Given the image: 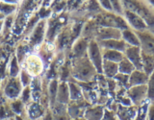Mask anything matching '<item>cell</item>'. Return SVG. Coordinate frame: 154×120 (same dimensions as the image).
Instances as JSON below:
<instances>
[{
    "label": "cell",
    "instance_id": "24",
    "mask_svg": "<svg viewBox=\"0 0 154 120\" xmlns=\"http://www.w3.org/2000/svg\"><path fill=\"white\" fill-rule=\"evenodd\" d=\"M27 114L30 117V120H35L40 118L43 114V109L37 103H32L29 105L27 109Z\"/></svg>",
    "mask_w": 154,
    "mask_h": 120
},
{
    "label": "cell",
    "instance_id": "20",
    "mask_svg": "<svg viewBox=\"0 0 154 120\" xmlns=\"http://www.w3.org/2000/svg\"><path fill=\"white\" fill-rule=\"evenodd\" d=\"M122 40L125 41L127 45L130 46H139L140 47V40L138 38V36L136 33L133 31L126 29V30L122 31Z\"/></svg>",
    "mask_w": 154,
    "mask_h": 120
},
{
    "label": "cell",
    "instance_id": "6",
    "mask_svg": "<svg viewBox=\"0 0 154 120\" xmlns=\"http://www.w3.org/2000/svg\"><path fill=\"white\" fill-rule=\"evenodd\" d=\"M100 25L102 27H110L116 28L119 30H126L128 29V25L126 21L122 17L114 16V14H105L100 18Z\"/></svg>",
    "mask_w": 154,
    "mask_h": 120
},
{
    "label": "cell",
    "instance_id": "22",
    "mask_svg": "<svg viewBox=\"0 0 154 120\" xmlns=\"http://www.w3.org/2000/svg\"><path fill=\"white\" fill-rule=\"evenodd\" d=\"M142 60H143V71L146 75L150 76L154 71V58L153 56L144 54L142 52Z\"/></svg>",
    "mask_w": 154,
    "mask_h": 120
},
{
    "label": "cell",
    "instance_id": "5",
    "mask_svg": "<svg viewBox=\"0 0 154 120\" xmlns=\"http://www.w3.org/2000/svg\"><path fill=\"white\" fill-rule=\"evenodd\" d=\"M137 36L140 40V48L144 54L154 55V36L146 31L137 32Z\"/></svg>",
    "mask_w": 154,
    "mask_h": 120
},
{
    "label": "cell",
    "instance_id": "32",
    "mask_svg": "<svg viewBox=\"0 0 154 120\" xmlns=\"http://www.w3.org/2000/svg\"><path fill=\"white\" fill-rule=\"evenodd\" d=\"M31 88H30V86H25V88H23L22 91H21V94H20V100L22 101V103H26L28 102L29 100H30L31 98Z\"/></svg>",
    "mask_w": 154,
    "mask_h": 120
},
{
    "label": "cell",
    "instance_id": "18",
    "mask_svg": "<svg viewBox=\"0 0 154 120\" xmlns=\"http://www.w3.org/2000/svg\"><path fill=\"white\" fill-rule=\"evenodd\" d=\"M104 109L101 106H95L86 109L83 117L86 120H101L104 115Z\"/></svg>",
    "mask_w": 154,
    "mask_h": 120
},
{
    "label": "cell",
    "instance_id": "16",
    "mask_svg": "<svg viewBox=\"0 0 154 120\" xmlns=\"http://www.w3.org/2000/svg\"><path fill=\"white\" fill-rule=\"evenodd\" d=\"M148 75H146L143 70L135 69L131 74L129 75L128 85L130 86H140V85H146L148 81Z\"/></svg>",
    "mask_w": 154,
    "mask_h": 120
},
{
    "label": "cell",
    "instance_id": "2",
    "mask_svg": "<svg viewBox=\"0 0 154 120\" xmlns=\"http://www.w3.org/2000/svg\"><path fill=\"white\" fill-rule=\"evenodd\" d=\"M43 60L37 54H30L23 61L22 69L25 70L32 78H38L43 72Z\"/></svg>",
    "mask_w": 154,
    "mask_h": 120
},
{
    "label": "cell",
    "instance_id": "15",
    "mask_svg": "<svg viewBox=\"0 0 154 120\" xmlns=\"http://www.w3.org/2000/svg\"><path fill=\"white\" fill-rule=\"evenodd\" d=\"M100 47L104 49H111L117 50L124 54V51L128 46L123 40H100L99 42Z\"/></svg>",
    "mask_w": 154,
    "mask_h": 120
},
{
    "label": "cell",
    "instance_id": "17",
    "mask_svg": "<svg viewBox=\"0 0 154 120\" xmlns=\"http://www.w3.org/2000/svg\"><path fill=\"white\" fill-rule=\"evenodd\" d=\"M89 42L86 40V38H78L75 42L73 46H72V52L75 58H81L87 56V50H88Z\"/></svg>",
    "mask_w": 154,
    "mask_h": 120
},
{
    "label": "cell",
    "instance_id": "42",
    "mask_svg": "<svg viewBox=\"0 0 154 120\" xmlns=\"http://www.w3.org/2000/svg\"><path fill=\"white\" fill-rule=\"evenodd\" d=\"M5 18H6V17H5V16H3V14H2L1 13H0V20H4Z\"/></svg>",
    "mask_w": 154,
    "mask_h": 120
},
{
    "label": "cell",
    "instance_id": "1",
    "mask_svg": "<svg viewBox=\"0 0 154 120\" xmlns=\"http://www.w3.org/2000/svg\"><path fill=\"white\" fill-rule=\"evenodd\" d=\"M97 73L93 64L90 62L88 57L75 58L72 66V76L76 80L82 82H90Z\"/></svg>",
    "mask_w": 154,
    "mask_h": 120
},
{
    "label": "cell",
    "instance_id": "23",
    "mask_svg": "<svg viewBox=\"0 0 154 120\" xmlns=\"http://www.w3.org/2000/svg\"><path fill=\"white\" fill-rule=\"evenodd\" d=\"M67 85H69L70 101H78L83 99V92H82V89L78 85L71 83V82H69Z\"/></svg>",
    "mask_w": 154,
    "mask_h": 120
},
{
    "label": "cell",
    "instance_id": "21",
    "mask_svg": "<svg viewBox=\"0 0 154 120\" xmlns=\"http://www.w3.org/2000/svg\"><path fill=\"white\" fill-rule=\"evenodd\" d=\"M102 57H103V60L119 64V62L124 58V54L119 51H117V50L104 49V51L102 53Z\"/></svg>",
    "mask_w": 154,
    "mask_h": 120
},
{
    "label": "cell",
    "instance_id": "33",
    "mask_svg": "<svg viewBox=\"0 0 154 120\" xmlns=\"http://www.w3.org/2000/svg\"><path fill=\"white\" fill-rule=\"evenodd\" d=\"M12 110H14V112H16L17 114H20L23 112V103L21 100H14L12 102Z\"/></svg>",
    "mask_w": 154,
    "mask_h": 120
},
{
    "label": "cell",
    "instance_id": "29",
    "mask_svg": "<svg viewBox=\"0 0 154 120\" xmlns=\"http://www.w3.org/2000/svg\"><path fill=\"white\" fill-rule=\"evenodd\" d=\"M146 86H147V99L150 102L154 103V71L148 77Z\"/></svg>",
    "mask_w": 154,
    "mask_h": 120
},
{
    "label": "cell",
    "instance_id": "35",
    "mask_svg": "<svg viewBox=\"0 0 154 120\" xmlns=\"http://www.w3.org/2000/svg\"><path fill=\"white\" fill-rule=\"evenodd\" d=\"M101 120H118L117 116H116V113L111 112V110H104V115Z\"/></svg>",
    "mask_w": 154,
    "mask_h": 120
},
{
    "label": "cell",
    "instance_id": "9",
    "mask_svg": "<svg viewBox=\"0 0 154 120\" xmlns=\"http://www.w3.org/2000/svg\"><path fill=\"white\" fill-rule=\"evenodd\" d=\"M138 112V107L136 106H123L119 105L116 112L118 120H134Z\"/></svg>",
    "mask_w": 154,
    "mask_h": 120
},
{
    "label": "cell",
    "instance_id": "40",
    "mask_svg": "<svg viewBox=\"0 0 154 120\" xmlns=\"http://www.w3.org/2000/svg\"><path fill=\"white\" fill-rule=\"evenodd\" d=\"M0 1L5 2V3H9V4H16V5H17L18 0H0Z\"/></svg>",
    "mask_w": 154,
    "mask_h": 120
},
{
    "label": "cell",
    "instance_id": "41",
    "mask_svg": "<svg viewBox=\"0 0 154 120\" xmlns=\"http://www.w3.org/2000/svg\"><path fill=\"white\" fill-rule=\"evenodd\" d=\"M4 27V20H0V34H1Z\"/></svg>",
    "mask_w": 154,
    "mask_h": 120
},
{
    "label": "cell",
    "instance_id": "28",
    "mask_svg": "<svg viewBox=\"0 0 154 120\" xmlns=\"http://www.w3.org/2000/svg\"><path fill=\"white\" fill-rule=\"evenodd\" d=\"M20 67H19L18 64V61L17 59L16 55H14L12 57L11 62H10V75H11L12 78H16V77L19 76V73H20Z\"/></svg>",
    "mask_w": 154,
    "mask_h": 120
},
{
    "label": "cell",
    "instance_id": "44",
    "mask_svg": "<svg viewBox=\"0 0 154 120\" xmlns=\"http://www.w3.org/2000/svg\"><path fill=\"white\" fill-rule=\"evenodd\" d=\"M149 1H150V3L153 5V6H154V0H149Z\"/></svg>",
    "mask_w": 154,
    "mask_h": 120
},
{
    "label": "cell",
    "instance_id": "36",
    "mask_svg": "<svg viewBox=\"0 0 154 120\" xmlns=\"http://www.w3.org/2000/svg\"><path fill=\"white\" fill-rule=\"evenodd\" d=\"M146 120H154V103L151 102L147 107Z\"/></svg>",
    "mask_w": 154,
    "mask_h": 120
},
{
    "label": "cell",
    "instance_id": "39",
    "mask_svg": "<svg viewBox=\"0 0 154 120\" xmlns=\"http://www.w3.org/2000/svg\"><path fill=\"white\" fill-rule=\"evenodd\" d=\"M90 10L91 11H96V10H98L99 8V5L97 2H95L94 0H91V1L90 2V6H89Z\"/></svg>",
    "mask_w": 154,
    "mask_h": 120
},
{
    "label": "cell",
    "instance_id": "26",
    "mask_svg": "<svg viewBox=\"0 0 154 120\" xmlns=\"http://www.w3.org/2000/svg\"><path fill=\"white\" fill-rule=\"evenodd\" d=\"M17 5L16 4H9L0 1V13H1L5 17L11 16L12 14L17 11Z\"/></svg>",
    "mask_w": 154,
    "mask_h": 120
},
{
    "label": "cell",
    "instance_id": "25",
    "mask_svg": "<svg viewBox=\"0 0 154 120\" xmlns=\"http://www.w3.org/2000/svg\"><path fill=\"white\" fill-rule=\"evenodd\" d=\"M118 64H119V73L130 75L135 70L134 65L131 64V62H130L127 58H125V56Z\"/></svg>",
    "mask_w": 154,
    "mask_h": 120
},
{
    "label": "cell",
    "instance_id": "12",
    "mask_svg": "<svg viewBox=\"0 0 154 120\" xmlns=\"http://www.w3.org/2000/svg\"><path fill=\"white\" fill-rule=\"evenodd\" d=\"M46 30V22L45 20H42L38 22L34 28L33 32L31 33L30 36V43L33 45L40 44L43 40L45 38V34Z\"/></svg>",
    "mask_w": 154,
    "mask_h": 120
},
{
    "label": "cell",
    "instance_id": "8",
    "mask_svg": "<svg viewBox=\"0 0 154 120\" xmlns=\"http://www.w3.org/2000/svg\"><path fill=\"white\" fill-rule=\"evenodd\" d=\"M125 58L131 62L135 69L143 70V60H142V51L139 46H130L128 45L124 51Z\"/></svg>",
    "mask_w": 154,
    "mask_h": 120
},
{
    "label": "cell",
    "instance_id": "37",
    "mask_svg": "<svg viewBox=\"0 0 154 120\" xmlns=\"http://www.w3.org/2000/svg\"><path fill=\"white\" fill-rule=\"evenodd\" d=\"M115 79L119 80V82H122L123 85H127L128 84V80H129V75H125V74H122V73H118L114 77Z\"/></svg>",
    "mask_w": 154,
    "mask_h": 120
},
{
    "label": "cell",
    "instance_id": "13",
    "mask_svg": "<svg viewBox=\"0 0 154 120\" xmlns=\"http://www.w3.org/2000/svg\"><path fill=\"white\" fill-rule=\"evenodd\" d=\"M69 102H70V98H69V85H67L66 82H64V81L60 82V83L58 84L56 103L66 106Z\"/></svg>",
    "mask_w": 154,
    "mask_h": 120
},
{
    "label": "cell",
    "instance_id": "7",
    "mask_svg": "<svg viewBox=\"0 0 154 120\" xmlns=\"http://www.w3.org/2000/svg\"><path fill=\"white\" fill-rule=\"evenodd\" d=\"M23 89V86L21 85V82L19 80L18 77L16 78H12L8 81V83L5 86L4 89V94L7 96L9 99L17 100L21 94V91Z\"/></svg>",
    "mask_w": 154,
    "mask_h": 120
},
{
    "label": "cell",
    "instance_id": "3",
    "mask_svg": "<svg viewBox=\"0 0 154 120\" xmlns=\"http://www.w3.org/2000/svg\"><path fill=\"white\" fill-rule=\"evenodd\" d=\"M87 57L90 62L93 64L94 68L97 73H102V62L103 57L102 52L100 49V45L97 41L91 40L88 45V50H87Z\"/></svg>",
    "mask_w": 154,
    "mask_h": 120
},
{
    "label": "cell",
    "instance_id": "34",
    "mask_svg": "<svg viewBox=\"0 0 154 120\" xmlns=\"http://www.w3.org/2000/svg\"><path fill=\"white\" fill-rule=\"evenodd\" d=\"M111 3V6H112L113 11H115L118 14H122V5H120L119 0H109Z\"/></svg>",
    "mask_w": 154,
    "mask_h": 120
},
{
    "label": "cell",
    "instance_id": "27",
    "mask_svg": "<svg viewBox=\"0 0 154 120\" xmlns=\"http://www.w3.org/2000/svg\"><path fill=\"white\" fill-rule=\"evenodd\" d=\"M58 84H59V82L57 80H52L49 83V86H48V96H49V101L51 106H53L56 103Z\"/></svg>",
    "mask_w": 154,
    "mask_h": 120
},
{
    "label": "cell",
    "instance_id": "10",
    "mask_svg": "<svg viewBox=\"0 0 154 120\" xmlns=\"http://www.w3.org/2000/svg\"><path fill=\"white\" fill-rule=\"evenodd\" d=\"M125 17H126V20L129 23V25L132 26L135 30H137L138 32L146 31V24L143 21V19L140 16H138L137 14L127 10V11L125 12Z\"/></svg>",
    "mask_w": 154,
    "mask_h": 120
},
{
    "label": "cell",
    "instance_id": "38",
    "mask_svg": "<svg viewBox=\"0 0 154 120\" xmlns=\"http://www.w3.org/2000/svg\"><path fill=\"white\" fill-rule=\"evenodd\" d=\"M99 4L101 5V7H103L105 10H107V11H113L109 0H99Z\"/></svg>",
    "mask_w": 154,
    "mask_h": 120
},
{
    "label": "cell",
    "instance_id": "4",
    "mask_svg": "<svg viewBox=\"0 0 154 120\" xmlns=\"http://www.w3.org/2000/svg\"><path fill=\"white\" fill-rule=\"evenodd\" d=\"M128 98L134 106L140 107L143 101L147 98V86L146 85H140L130 86L128 89Z\"/></svg>",
    "mask_w": 154,
    "mask_h": 120
},
{
    "label": "cell",
    "instance_id": "19",
    "mask_svg": "<svg viewBox=\"0 0 154 120\" xmlns=\"http://www.w3.org/2000/svg\"><path fill=\"white\" fill-rule=\"evenodd\" d=\"M102 73L105 76L109 77V78H114V77L119 73V64L117 62L103 60Z\"/></svg>",
    "mask_w": 154,
    "mask_h": 120
},
{
    "label": "cell",
    "instance_id": "31",
    "mask_svg": "<svg viewBox=\"0 0 154 120\" xmlns=\"http://www.w3.org/2000/svg\"><path fill=\"white\" fill-rule=\"evenodd\" d=\"M147 107L148 105H144V104H142L140 107H138V112L134 120H146Z\"/></svg>",
    "mask_w": 154,
    "mask_h": 120
},
{
    "label": "cell",
    "instance_id": "11",
    "mask_svg": "<svg viewBox=\"0 0 154 120\" xmlns=\"http://www.w3.org/2000/svg\"><path fill=\"white\" fill-rule=\"evenodd\" d=\"M97 37L100 40H120L122 38V31L116 28L101 27L97 30Z\"/></svg>",
    "mask_w": 154,
    "mask_h": 120
},
{
    "label": "cell",
    "instance_id": "30",
    "mask_svg": "<svg viewBox=\"0 0 154 120\" xmlns=\"http://www.w3.org/2000/svg\"><path fill=\"white\" fill-rule=\"evenodd\" d=\"M18 78H19V80H20L21 85H22L23 88L30 86V84L32 83V79H33L32 77L29 75L25 70L22 69V68L20 70V73H19Z\"/></svg>",
    "mask_w": 154,
    "mask_h": 120
},
{
    "label": "cell",
    "instance_id": "43",
    "mask_svg": "<svg viewBox=\"0 0 154 120\" xmlns=\"http://www.w3.org/2000/svg\"><path fill=\"white\" fill-rule=\"evenodd\" d=\"M70 120H86L84 117H79V118H74V119H70Z\"/></svg>",
    "mask_w": 154,
    "mask_h": 120
},
{
    "label": "cell",
    "instance_id": "14",
    "mask_svg": "<svg viewBox=\"0 0 154 120\" xmlns=\"http://www.w3.org/2000/svg\"><path fill=\"white\" fill-rule=\"evenodd\" d=\"M80 102H81V100L71 101V102H69L66 105V112H67V114H69L70 119L83 117L86 109L82 107Z\"/></svg>",
    "mask_w": 154,
    "mask_h": 120
}]
</instances>
